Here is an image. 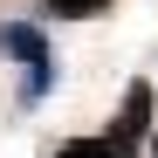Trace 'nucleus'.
<instances>
[{
  "label": "nucleus",
  "instance_id": "nucleus-1",
  "mask_svg": "<svg viewBox=\"0 0 158 158\" xmlns=\"http://www.w3.org/2000/svg\"><path fill=\"white\" fill-rule=\"evenodd\" d=\"M0 55L28 69V83H21V110H35V103L55 89V48L35 21H0Z\"/></svg>",
  "mask_w": 158,
  "mask_h": 158
},
{
  "label": "nucleus",
  "instance_id": "nucleus-2",
  "mask_svg": "<svg viewBox=\"0 0 158 158\" xmlns=\"http://www.w3.org/2000/svg\"><path fill=\"white\" fill-rule=\"evenodd\" d=\"M103 138H110L124 158H131V151L151 138V83H131V89H124V110H117V124L103 131Z\"/></svg>",
  "mask_w": 158,
  "mask_h": 158
},
{
  "label": "nucleus",
  "instance_id": "nucleus-3",
  "mask_svg": "<svg viewBox=\"0 0 158 158\" xmlns=\"http://www.w3.org/2000/svg\"><path fill=\"white\" fill-rule=\"evenodd\" d=\"M48 158H124V151H117L110 138H62Z\"/></svg>",
  "mask_w": 158,
  "mask_h": 158
},
{
  "label": "nucleus",
  "instance_id": "nucleus-4",
  "mask_svg": "<svg viewBox=\"0 0 158 158\" xmlns=\"http://www.w3.org/2000/svg\"><path fill=\"white\" fill-rule=\"evenodd\" d=\"M41 7L55 14V21H96V14H110L117 0H41Z\"/></svg>",
  "mask_w": 158,
  "mask_h": 158
},
{
  "label": "nucleus",
  "instance_id": "nucleus-5",
  "mask_svg": "<svg viewBox=\"0 0 158 158\" xmlns=\"http://www.w3.org/2000/svg\"><path fill=\"white\" fill-rule=\"evenodd\" d=\"M151 158H158V131H151Z\"/></svg>",
  "mask_w": 158,
  "mask_h": 158
}]
</instances>
